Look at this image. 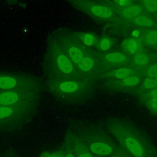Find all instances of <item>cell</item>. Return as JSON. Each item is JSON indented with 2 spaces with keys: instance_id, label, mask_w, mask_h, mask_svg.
Here are the masks:
<instances>
[{
  "instance_id": "30bf717a",
  "label": "cell",
  "mask_w": 157,
  "mask_h": 157,
  "mask_svg": "<svg viewBox=\"0 0 157 157\" xmlns=\"http://www.w3.org/2000/svg\"><path fill=\"white\" fill-rule=\"evenodd\" d=\"M123 46L126 51L131 53H134L140 48V44L132 39H125L123 42Z\"/></svg>"
},
{
  "instance_id": "4fadbf2b",
  "label": "cell",
  "mask_w": 157,
  "mask_h": 157,
  "mask_svg": "<svg viewBox=\"0 0 157 157\" xmlns=\"http://www.w3.org/2000/svg\"><path fill=\"white\" fill-rule=\"evenodd\" d=\"M105 58L111 63H122L126 60V56L121 53L113 52L107 53L105 56Z\"/></svg>"
},
{
  "instance_id": "83f0119b",
  "label": "cell",
  "mask_w": 157,
  "mask_h": 157,
  "mask_svg": "<svg viewBox=\"0 0 157 157\" xmlns=\"http://www.w3.org/2000/svg\"><path fill=\"white\" fill-rule=\"evenodd\" d=\"M79 157H93L90 153H82L81 155H80Z\"/></svg>"
},
{
  "instance_id": "7c38bea8",
  "label": "cell",
  "mask_w": 157,
  "mask_h": 157,
  "mask_svg": "<svg viewBox=\"0 0 157 157\" xmlns=\"http://www.w3.org/2000/svg\"><path fill=\"white\" fill-rule=\"evenodd\" d=\"M78 67L79 68L84 71V72H87L91 70L94 64V60L88 56H85L83 57V58L80 60V61L78 63Z\"/></svg>"
},
{
  "instance_id": "277c9868",
  "label": "cell",
  "mask_w": 157,
  "mask_h": 157,
  "mask_svg": "<svg viewBox=\"0 0 157 157\" xmlns=\"http://www.w3.org/2000/svg\"><path fill=\"white\" fill-rule=\"evenodd\" d=\"M90 150L91 152L98 155H108L112 152V148L107 144L95 142L91 145Z\"/></svg>"
},
{
  "instance_id": "4316f807",
  "label": "cell",
  "mask_w": 157,
  "mask_h": 157,
  "mask_svg": "<svg viewBox=\"0 0 157 157\" xmlns=\"http://www.w3.org/2000/svg\"><path fill=\"white\" fill-rule=\"evenodd\" d=\"M131 34H132V36H134V37H139V36L140 35V31H139V30L136 29V30L132 31V32Z\"/></svg>"
},
{
  "instance_id": "5b68a950",
  "label": "cell",
  "mask_w": 157,
  "mask_h": 157,
  "mask_svg": "<svg viewBox=\"0 0 157 157\" xmlns=\"http://www.w3.org/2000/svg\"><path fill=\"white\" fill-rule=\"evenodd\" d=\"M18 84V80L15 77L7 75H0V89L1 90H11L15 88Z\"/></svg>"
},
{
  "instance_id": "44dd1931",
  "label": "cell",
  "mask_w": 157,
  "mask_h": 157,
  "mask_svg": "<svg viewBox=\"0 0 157 157\" xmlns=\"http://www.w3.org/2000/svg\"><path fill=\"white\" fill-rule=\"evenodd\" d=\"M144 85L147 89H152L157 87V82L156 79L151 77H148L144 79Z\"/></svg>"
},
{
  "instance_id": "5bb4252c",
  "label": "cell",
  "mask_w": 157,
  "mask_h": 157,
  "mask_svg": "<svg viewBox=\"0 0 157 157\" xmlns=\"http://www.w3.org/2000/svg\"><path fill=\"white\" fill-rule=\"evenodd\" d=\"M145 40L149 47L157 46V30H152L148 32L145 36Z\"/></svg>"
},
{
  "instance_id": "603a6c76",
  "label": "cell",
  "mask_w": 157,
  "mask_h": 157,
  "mask_svg": "<svg viewBox=\"0 0 157 157\" xmlns=\"http://www.w3.org/2000/svg\"><path fill=\"white\" fill-rule=\"evenodd\" d=\"M100 48L101 50L103 51H107L108 50L110 47V40L108 39H103L101 40L99 44Z\"/></svg>"
},
{
  "instance_id": "7402d4cb",
  "label": "cell",
  "mask_w": 157,
  "mask_h": 157,
  "mask_svg": "<svg viewBox=\"0 0 157 157\" xmlns=\"http://www.w3.org/2000/svg\"><path fill=\"white\" fill-rule=\"evenodd\" d=\"M147 74L149 77L156 78L157 77V63L151 65L148 67L147 71Z\"/></svg>"
},
{
  "instance_id": "52a82bcc",
  "label": "cell",
  "mask_w": 157,
  "mask_h": 157,
  "mask_svg": "<svg viewBox=\"0 0 157 157\" xmlns=\"http://www.w3.org/2000/svg\"><path fill=\"white\" fill-rule=\"evenodd\" d=\"M129 21L135 25L144 27H152L155 24L153 20L148 17L141 15L130 19Z\"/></svg>"
},
{
  "instance_id": "9c48e42d",
  "label": "cell",
  "mask_w": 157,
  "mask_h": 157,
  "mask_svg": "<svg viewBox=\"0 0 157 157\" xmlns=\"http://www.w3.org/2000/svg\"><path fill=\"white\" fill-rule=\"evenodd\" d=\"M59 90L64 93H73L77 90L78 84L71 80H66L61 82L58 85Z\"/></svg>"
},
{
  "instance_id": "3957f363",
  "label": "cell",
  "mask_w": 157,
  "mask_h": 157,
  "mask_svg": "<svg viewBox=\"0 0 157 157\" xmlns=\"http://www.w3.org/2000/svg\"><path fill=\"white\" fill-rule=\"evenodd\" d=\"M19 95L15 91H5L0 94V105L8 106L17 102Z\"/></svg>"
},
{
  "instance_id": "484cf974",
  "label": "cell",
  "mask_w": 157,
  "mask_h": 157,
  "mask_svg": "<svg viewBox=\"0 0 157 157\" xmlns=\"http://www.w3.org/2000/svg\"><path fill=\"white\" fill-rule=\"evenodd\" d=\"M39 157H58L56 155H54V154H50V153H42L40 155Z\"/></svg>"
},
{
  "instance_id": "8992f818",
  "label": "cell",
  "mask_w": 157,
  "mask_h": 157,
  "mask_svg": "<svg viewBox=\"0 0 157 157\" xmlns=\"http://www.w3.org/2000/svg\"><path fill=\"white\" fill-rule=\"evenodd\" d=\"M91 12L92 13L99 17L108 18L112 17L113 13L110 9L103 6H93L91 7Z\"/></svg>"
},
{
  "instance_id": "ffe728a7",
  "label": "cell",
  "mask_w": 157,
  "mask_h": 157,
  "mask_svg": "<svg viewBox=\"0 0 157 157\" xmlns=\"http://www.w3.org/2000/svg\"><path fill=\"white\" fill-rule=\"evenodd\" d=\"M13 113V109L7 106L0 107V119L6 118L11 115Z\"/></svg>"
},
{
  "instance_id": "6da1fadb",
  "label": "cell",
  "mask_w": 157,
  "mask_h": 157,
  "mask_svg": "<svg viewBox=\"0 0 157 157\" xmlns=\"http://www.w3.org/2000/svg\"><path fill=\"white\" fill-rule=\"evenodd\" d=\"M47 59L53 61L56 66L62 73L70 74L74 69L71 60L64 53L58 52L50 45L47 55Z\"/></svg>"
},
{
  "instance_id": "ac0fdd59",
  "label": "cell",
  "mask_w": 157,
  "mask_h": 157,
  "mask_svg": "<svg viewBox=\"0 0 157 157\" xmlns=\"http://www.w3.org/2000/svg\"><path fill=\"white\" fill-rule=\"evenodd\" d=\"M134 63L137 65L144 66L148 64L150 62L149 58L143 54H137L133 58Z\"/></svg>"
},
{
  "instance_id": "f546056e",
  "label": "cell",
  "mask_w": 157,
  "mask_h": 157,
  "mask_svg": "<svg viewBox=\"0 0 157 157\" xmlns=\"http://www.w3.org/2000/svg\"><path fill=\"white\" fill-rule=\"evenodd\" d=\"M66 157H74V156L72 154L69 153V154H67V155L66 156Z\"/></svg>"
},
{
  "instance_id": "ba28073f",
  "label": "cell",
  "mask_w": 157,
  "mask_h": 157,
  "mask_svg": "<svg viewBox=\"0 0 157 157\" xmlns=\"http://www.w3.org/2000/svg\"><path fill=\"white\" fill-rule=\"evenodd\" d=\"M141 12L142 10L140 7H139L138 6L133 5L129 6L126 7L123 11V15L125 18L130 20L140 15L141 14Z\"/></svg>"
},
{
  "instance_id": "4dcf8cb0",
  "label": "cell",
  "mask_w": 157,
  "mask_h": 157,
  "mask_svg": "<svg viewBox=\"0 0 157 157\" xmlns=\"http://www.w3.org/2000/svg\"><path fill=\"white\" fill-rule=\"evenodd\" d=\"M155 79H156V82H157V77H156V78H155Z\"/></svg>"
},
{
  "instance_id": "f1b7e54d",
  "label": "cell",
  "mask_w": 157,
  "mask_h": 157,
  "mask_svg": "<svg viewBox=\"0 0 157 157\" xmlns=\"http://www.w3.org/2000/svg\"><path fill=\"white\" fill-rule=\"evenodd\" d=\"M9 3H14L16 2L17 0H7Z\"/></svg>"
},
{
  "instance_id": "e0dca14e",
  "label": "cell",
  "mask_w": 157,
  "mask_h": 157,
  "mask_svg": "<svg viewBox=\"0 0 157 157\" xmlns=\"http://www.w3.org/2000/svg\"><path fill=\"white\" fill-rule=\"evenodd\" d=\"M144 7L150 13L157 12V0H142Z\"/></svg>"
},
{
  "instance_id": "d6986e66",
  "label": "cell",
  "mask_w": 157,
  "mask_h": 157,
  "mask_svg": "<svg viewBox=\"0 0 157 157\" xmlns=\"http://www.w3.org/2000/svg\"><path fill=\"white\" fill-rule=\"evenodd\" d=\"M140 79L137 76L135 75H130L123 80V83L125 85L128 86H134L137 85L139 83Z\"/></svg>"
},
{
  "instance_id": "9a60e30c",
  "label": "cell",
  "mask_w": 157,
  "mask_h": 157,
  "mask_svg": "<svg viewBox=\"0 0 157 157\" xmlns=\"http://www.w3.org/2000/svg\"><path fill=\"white\" fill-rule=\"evenodd\" d=\"M134 71L130 67H123L118 69L115 71L114 75L115 77L118 79H124V78L132 75L133 74Z\"/></svg>"
},
{
  "instance_id": "cb8c5ba5",
  "label": "cell",
  "mask_w": 157,
  "mask_h": 157,
  "mask_svg": "<svg viewBox=\"0 0 157 157\" xmlns=\"http://www.w3.org/2000/svg\"><path fill=\"white\" fill-rule=\"evenodd\" d=\"M94 42V37L90 34H87L84 36L83 42L86 45H91Z\"/></svg>"
},
{
  "instance_id": "2e32d148",
  "label": "cell",
  "mask_w": 157,
  "mask_h": 157,
  "mask_svg": "<svg viewBox=\"0 0 157 157\" xmlns=\"http://www.w3.org/2000/svg\"><path fill=\"white\" fill-rule=\"evenodd\" d=\"M148 105L150 109L154 112L157 111V88H155L150 92V97L148 101Z\"/></svg>"
},
{
  "instance_id": "8fae6325",
  "label": "cell",
  "mask_w": 157,
  "mask_h": 157,
  "mask_svg": "<svg viewBox=\"0 0 157 157\" xmlns=\"http://www.w3.org/2000/svg\"><path fill=\"white\" fill-rule=\"evenodd\" d=\"M69 59L75 64H78L83 57V53L80 49L76 47H71L67 50Z\"/></svg>"
},
{
  "instance_id": "d4e9b609",
  "label": "cell",
  "mask_w": 157,
  "mask_h": 157,
  "mask_svg": "<svg viewBox=\"0 0 157 157\" xmlns=\"http://www.w3.org/2000/svg\"><path fill=\"white\" fill-rule=\"evenodd\" d=\"M115 2L120 6H129L131 4V0H114Z\"/></svg>"
},
{
  "instance_id": "7a4b0ae2",
  "label": "cell",
  "mask_w": 157,
  "mask_h": 157,
  "mask_svg": "<svg viewBox=\"0 0 157 157\" xmlns=\"http://www.w3.org/2000/svg\"><path fill=\"white\" fill-rule=\"evenodd\" d=\"M125 145L129 151L137 157H141L144 153V149L140 144L133 137H128L124 140Z\"/></svg>"
}]
</instances>
